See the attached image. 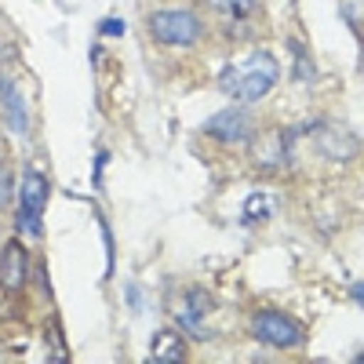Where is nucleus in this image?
Returning <instances> with one entry per match:
<instances>
[{
	"instance_id": "1",
	"label": "nucleus",
	"mask_w": 364,
	"mask_h": 364,
	"mask_svg": "<svg viewBox=\"0 0 364 364\" xmlns=\"http://www.w3.org/2000/svg\"><path fill=\"white\" fill-rule=\"evenodd\" d=\"M277 77H281L277 58L269 51H252L248 58H240V63H233L223 73L219 87L233 102H259L262 95H269V87L277 84Z\"/></svg>"
},
{
	"instance_id": "2",
	"label": "nucleus",
	"mask_w": 364,
	"mask_h": 364,
	"mask_svg": "<svg viewBox=\"0 0 364 364\" xmlns=\"http://www.w3.org/2000/svg\"><path fill=\"white\" fill-rule=\"evenodd\" d=\"M149 29H154V37L161 44H171V48H186L200 37V22L190 11H154L149 15Z\"/></svg>"
},
{
	"instance_id": "3",
	"label": "nucleus",
	"mask_w": 364,
	"mask_h": 364,
	"mask_svg": "<svg viewBox=\"0 0 364 364\" xmlns=\"http://www.w3.org/2000/svg\"><path fill=\"white\" fill-rule=\"evenodd\" d=\"M48 200V178L41 171H26L22 178V197H18V230L37 237L41 233V211Z\"/></svg>"
},
{
	"instance_id": "4",
	"label": "nucleus",
	"mask_w": 364,
	"mask_h": 364,
	"mask_svg": "<svg viewBox=\"0 0 364 364\" xmlns=\"http://www.w3.org/2000/svg\"><path fill=\"white\" fill-rule=\"evenodd\" d=\"M252 331H255V339H262V343H269V346H281V350L299 346V339H302V328H299L291 317H284V314H273V310L255 314Z\"/></svg>"
},
{
	"instance_id": "5",
	"label": "nucleus",
	"mask_w": 364,
	"mask_h": 364,
	"mask_svg": "<svg viewBox=\"0 0 364 364\" xmlns=\"http://www.w3.org/2000/svg\"><path fill=\"white\" fill-rule=\"evenodd\" d=\"M314 132H317V149H324L328 157L346 161L357 154V135L339 120H321V124H314Z\"/></svg>"
},
{
	"instance_id": "6",
	"label": "nucleus",
	"mask_w": 364,
	"mask_h": 364,
	"mask_svg": "<svg viewBox=\"0 0 364 364\" xmlns=\"http://www.w3.org/2000/svg\"><path fill=\"white\" fill-rule=\"evenodd\" d=\"M204 132L215 135L219 142H245L248 139V117L240 109H223L204 120Z\"/></svg>"
},
{
	"instance_id": "7",
	"label": "nucleus",
	"mask_w": 364,
	"mask_h": 364,
	"mask_svg": "<svg viewBox=\"0 0 364 364\" xmlns=\"http://www.w3.org/2000/svg\"><path fill=\"white\" fill-rule=\"evenodd\" d=\"M291 142H295V132H288V128L269 132V135L259 142V149H255L259 164H262V168H277V164H284L288 154H291Z\"/></svg>"
},
{
	"instance_id": "8",
	"label": "nucleus",
	"mask_w": 364,
	"mask_h": 364,
	"mask_svg": "<svg viewBox=\"0 0 364 364\" xmlns=\"http://www.w3.org/2000/svg\"><path fill=\"white\" fill-rule=\"evenodd\" d=\"M22 281H26V252H22V245H8L4 262H0V284L8 291H18Z\"/></svg>"
},
{
	"instance_id": "9",
	"label": "nucleus",
	"mask_w": 364,
	"mask_h": 364,
	"mask_svg": "<svg viewBox=\"0 0 364 364\" xmlns=\"http://www.w3.org/2000/svg\"><path fill=\"white\" fill-rule=\"evenodd\" d=\"M0 102H4V117H8V128L11 132H26L29 128V120H26V102H22V95L15 91V84H0Z\"/></svg>"
},
{
	"instance_id": "10",
	"label": "nucleus",
	"mask_w": 364,
	"mask_h": 364,
	"mask_svg": "<svg viewBox=\"0 0 364 364\" xmlns=\"http://www.w3.org/2000/svg\"><path fill=\"white\" fill-rule=\"evenodd\" d=\"M149 357H154L157 364H175V360H182V339L175 336L171 328L157 331V336H154V346H149Z\"/></svg>"
},
{
	"instance_id": "11",
	"label": "nucleus",
	"mask_w": 364,
	"mask_h": 364,
	"mask_svg": "<svg viewBox=\"0 0 364 364\" xmlns=\"http://www.w3.org/2000/svg\"><path fill=\"white\" fill-rule=\"evenodd\" d=\"M269 211H273V197L269 193H252L245 200V223H259V219H269Z\"/></svg>"
},
{
	"instance_id": "12",
	"label": "nucleus",
	"mask_w": 364,
	"mask_h": 364,
	"mask_svg": "<svg viewBox=\"0 0 364 364\" xmlns=\"http://www.w3.org/2000/svg\"><path fill=\"white\" fill-rule=\"evenodd\" d=\"M219 11H226V15H233V18H240V15H248L252 8H255V0H211Z\"/></svg>"
},
{
	"instance_id": "13",
	"label": "nucleus",
	"mask_w": 364,
	"mask_h": 364,
	"mask_svg": "<svg viewBox=\"0 0 364 364\" xmlns=\"http://www.w3.org/2000/svg\"><path fill=\"white\" fill-rule=\"evenodd\" d=\"M11 200V175H8V168L0 164V208H4Z\"/></svg>"
},
{
	"instance_id": "14",
	"label": "nucleus",
	"mask_w": 364,
	"mask_h": 364,
	"mask_svg": "<svg viewBox=\"0 0 364 364\" xmlns=\"http://www.w3.org/2000/svg\"><path fill=\"white\" fill-rule=\"evenodd\" d=\"M99 29H102V37H120V33H124V22H120V18H106Z\"/></svg>"
}]
</instances>
